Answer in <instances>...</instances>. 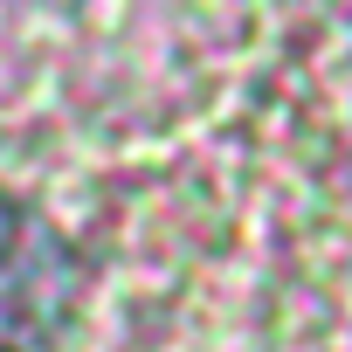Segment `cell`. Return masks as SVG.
I'll list each match as a JSON object with an SVG mask.
<instances>
[{
  "label": "cell",
  "mask_w": 352,
  "mask_h": 352,
  "mask_svg": "<svg viewBox=\"0 0 352 352\" xmlns=\"http://www.w3.org/2000/svg\"><path fill=\"white\" fill-rule=\"evenodd\" d=\"M0 352H14V345H0Z\"/></svg>",
  "instance_id": "6da1fadb"
}]
</instances>
